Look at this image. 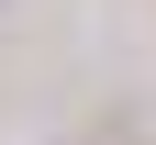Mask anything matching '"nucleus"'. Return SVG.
<instances>
[]
</instances>
